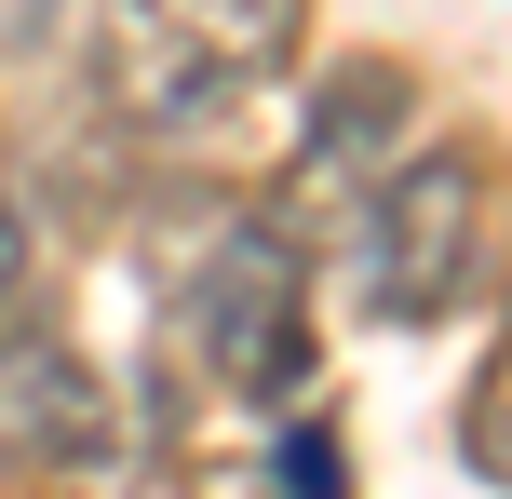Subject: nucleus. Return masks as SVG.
<instances>
[{
    "mask_svg": "<svg viewBox=\"0 0 512 499\" xmlns=\"http://www.w3.org/2000/svg\"><path fill=\"white\" fill-rule=\"evenodd\" d=\"M176 351L203 365V392H230L243 419L310 392L324 338H310V243L283 216H230L176 284Z\"/></svg>",
    "mask_w": 512,
    "mask_h": 499,
    "instance_id": "obj_2",
    "label": "nucleus"
},
{
    "mask_svg": "<svg viewBox=\"0 0 512 499\" xmlns=\"http://www.w3.org/2000/svg\"><path fill=\"white\" fill-rule=\"evenodd\" d=\"M135 459V419L108 392V365L54 324H0V473L27 486H108Z\"/></svg>",
    "mask_w": 512,
    "mask_h": 499,
    "instance_id": "obj_4",
    "label": "nucleus"
},
{
    "mask_svg": "<svg viewBox=\"0 0 512 499\" xmlns=\"http://www.w3.org/2000/svg\"><path fill=\"white\" fill-rule=\"evenodd\" d=\"M27 270H41V216H27V189L0 176V324H14V297H27Z\"/></svg>",
    "mask_w": 512,
    "mask_h": 499,
    "instance_id": "obj_7",
    "label": "nucleus"
},
{
    "mask_svg": "<svg viewBox=\"0 0 512 499\" xmlns=\"http://www.w3.org/2000/svg\"><path fill=\"white\" fill-rule=\"evenodd\" d=\"M486 270V162L418 149L351 203V297L364 324H445Z\"/></svg>",
    "mask_w": 512,
    "mask_h": 499,
    "instance_id": "obj_3",
    "label": "nucleus"
},
{
    "mask_svg": "<svg viewBox=\"0 0 512 499\" xmlns=\"http://www.w3.org/2000/svg\"><path fill=\"white\" fill-rule=\"evenodd\" d=\"M405 122H418V81L391 68V54H364V68H337L324 95H310V122H297V162H283V230H351V203L391 176V149H405Z\"/></svg>",
    "mask_w": 512,
    "mask_h": 499,
    "instance_id": "obj_5",
    "label": "nucleus"
},
{
    "mask_svg": "<svg viewBox=\"0 0 512 499\" xmlns=\"http://www.w3.org/2000/svg\"><path fill=\"white\" fill-rule=\"evenodd\" d=\"M459 473L512 499V311H499L486 365H472V405H459Z\"/></svg>",
    "mask_w": 512,
    "mask_h": 499,
    "instance_id": "obj_6",
    "label": "nucleus"
},
{
    "mask_svg": "<svg viewBox=\"0 0 512 499\" xmlns=\"http://www.w3.org/2000/svg\"><path fill=\"white\" fill-rule=\"evenodd\" d=\"M310 41V0H108L95 95L122 135H216L243 95H270Z\"/></svg>",
    "mask_w": 512,
    "mask_h": 499,
    "instance_id": "obj_1",
    "label": "nucleus"
}]
</instances>
